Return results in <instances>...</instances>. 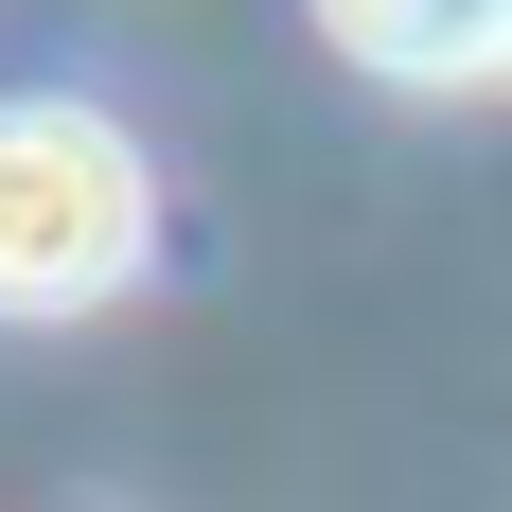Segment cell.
Returning a JSON list of instances; mask_svg holds the SVG:
<instances>
[{
  "mask_svg": "<svg viewBox=\"0 0 512 512\" xmlns=\"http://www.w3.org/2000/svg\"><path fill=\"white\" fill-rule=\"evenodd\" d=\"M142 142L106 106H0V318H89L106 283H142Z\"/></svg>",
  "mask_w": 512,
  "mask_h": 512,
  "instance_id": "cell-1",
  "label": "cell"
},
{
  "mask_svg": "<svg viewBox=\"0 0 512 512\" xmlns=\"http://www.w3.org/2000/svg\"><path fill=\"white\" fill-rule=\"evenodd\" d=\"M318 36L354 53V71L460 89V71H512V0H318Z\"/></svg>",
  "mask_w": 512,
  "mask_h": 512,
  "instance_id": "cell-2",
  "label": "cell"
}]
</instances>
